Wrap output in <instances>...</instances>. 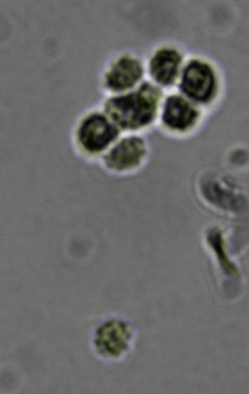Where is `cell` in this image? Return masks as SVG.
Segmentation results:
<instances>
[{"label": "cell", "mask_w": 249, "mask_h": 394, "mask_svg": "<svg viewBox=\"0 0 249 394\" xmlns=\"http://www.w3.org/2000/svg\"><path fill=\"white\" fill-rule=\"evenodd\" d=\"M159 97L158 89L144 84L134 92L110 99L105 113L121 134H138L154 120Z\"/></svg>", "instance_id": "1"}, {"label": "cell", "mask_w": 249, "mask_h": 394, "mask_svg": "<svg viewBox=\"0 0 249 394\" xmlns=\"http://www.w3.org/2000/svg\"><path fill=\"white\" fill-rule=\"evenodd\" d=\"M121 134L105 112L93 113L72 124L70 143L77 157L85 162L97 164Z\"/></svg>", "instance_id": "2"}, {"label": "cell", "mask_w": 249, "mask_h": 394, "mask_svg": "<svg viewBox=\"0 0 249 394\" xmlns=\"http://www.w3.org/2000/svg\"><path fill=\"white\" fill-rule=\"evenodd\" d=\"M146 140L139 134L122 133L102 156L97 165L107 174L128 178L145 163L148 154Z\"/></svg>", "instance_id": "3"}, {"label": "cell", "mask_w": 249, "mask_h": 394, "mask_svg": "<svg viewBox=\"0 0 249 394\" xmlns=\"http://www.w3.org/2000/svg\"><path fill=\"white\" fill-rule=\"evenodd\" d=\"M181 87L191 98L200 102L207 101L212 95L215 87L213 73L207 64L193 61L184 71Z\"/></svg>", "instance_id": "4"}, {"label": "cell", "mask_w": 249, "mask_h": 394, "mask_svg": "<svg viewBox=\"0 0 249 394\" xmlns=\"http://www.w3.org/2000/svg\"><path fill=\"white\" fill-rule=\"evenodd\" d=\"M197 115V112L187 101L181 96L173 95L165 102L161 125L168 132H181L192 125Z\"/></svg>", "instance_id": "5"}, {"label": "cell", "mask_w": 249, "mask_h": 394, "mask_svg": "<svg viewBox=\"0 0 249 394\" xmlns=\"http://www.w3.org/2000/svg\"><path fill=\"white\" fill-rule=\"evenodd\" d=\"M142 73L140 63L132 59H121L113 67L108 77L109 86L117 91L131 87Z\"/></svg>", "instance_id": "6"}, {"label": "cell", "mask_w": 249, "mask_h": 394, "mask_svg": "<svg viewBox=\"0 0 249 394\" xmlns=\"http://www.w3.org/2000/svg\"><path fill=\"white\" fill-rule=\"evenodd\" d=\"M181 57L174 50H162L159 51L151 63V71L153 78L163 85L171 84L178 71Z\"/></svg>", "instance_id": "7"}, {"label": "cell", "mask_w": 249, "mask_h": 394, "mask_svg": "<svg viewBox=\"0 0 249 394\" xmlns=\"http://www.w3.org/2000/svg\"><path fill=\"white\" fill-rule=\"evenodd\" d=\"M207 240L210 247L215 253L223 270L230 275L234 276L238 275L236 267L231 262L226 254L221 232L218 230L211 231L208 235Z\"/></svg>", "instance_id": "8"}, {"label": "cell", "mask_w": 249, "mask_h": 394, "mask_svg": "<svg viewBox=\"0 0 249 394\" xmlns=\"http://www.w3.org/2000/svg\"><path fill=\"white\" fill-rule=\"evenodd\" d=\"M206 190L207 196L210 200L222 208L236 210L239 208V198L227 191L219 189L213 186Z\"/></svg>", "instance_id": "9"}]
</instances>
